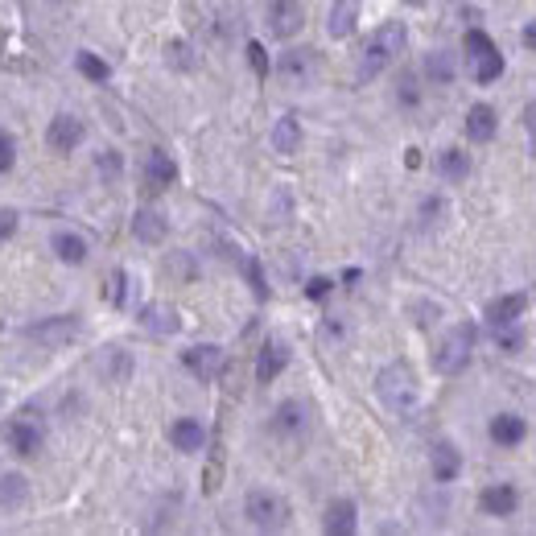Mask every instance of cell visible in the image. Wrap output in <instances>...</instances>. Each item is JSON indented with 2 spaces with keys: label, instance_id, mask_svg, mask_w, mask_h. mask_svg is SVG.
Here are the masks:
<instances>
[{
  "label": "cell",
  "instance_id": "cell-1",
  "mask_svg": "<svg viewBox=\"0 0 536 536\" xmlns=\"http://www.w3.org/2000/svg\"><path fill=\"white\" fill-rule=\"evenodd\" d=\"M408 46V29L400 21H388L376 29V37H371L368 46H363V54H359V83H371L376 74L388 66V62L396 58V54H405Z\"/></svg>",
  "mask_w": 536,
  "mask_h": 536
},
{
  "label": "cell",
  "instance_id": "cell-2",
  "mask_svg": "<svg viewBox=\"0 0 536 536\" xmlns=\"http://www.w3.org/2000/svg\"><path fill=\"white\" fill-rule=\"evenodd\" d=\"M376 392L392 413H408L417 405V376L408 363H388V368L376 376Z\"/></svg>",
  "mask_w": 536,
  "mask_h": 536
},
{
  "label": "cell",
  "instance_id": "cell-3",
  "mask_svg": "<svg viewBox=\"0 0 536 536\" xmlns=\"http://www.w3.org/2000/svg\"><path fill=\"white\" fill-rule=\"evenodd\" d=\"M470 351H475V326H470V322H458V326L441 338L438 355H433V368H438L441 376H458V371L470 363Z\"/></svg>",
  "mask_w": 536,
  "mask_h": 536
},
{
  "label": "cell",
  "instance_id": "cell-4",
  "mask_svg": "<svg viewBox=\"0 0 536 536\" xmlns=\"http://www.w3.org/2000/svg\"><path fill=\"white\" fill-rule=\"evenodd\" d=\"M244 512H248V520L260 528V532H281V528L289 524V503L281 500V495H273V491H248Z\"/></svg>",
  "mask_w": 536,
  "mask_h": 536
},
{
  "label": "cell",
  "instance_id": "cell-5",
  "mask_svg": "<svg viewBox=\"0 0 536 536\" xmlns=\"http://www.w3.org/2000/svg\"><path fill=\"white\" fill-rule=\"evenodd\" d=\"M314 74H318V50H310V46L285 50V54L276 58V79L285 87H310Z\"/></svg>",
  "mask_w": 536,
  "mask_h": 536
},
{
  "label": "cell",
  "instance_id": "cell-6",
  "mask_svg": "<svg viewBox=\"0 0 536 536\" xmlns=\"http://www.w3.org/2000/svg\"><path fill=\"white\" fill-rule=\"evenodd\" d=\"M29 338L42 346H66L79 338V318H74V314H58V318L34 322V326H29Z\"/></svg>",
  "mask_w": 536,
  "mask_h": 536
},
{
  "label": "cell",
  "instance_id": "cell-7",
  "mask_svg": "<svg viewBox=\"0 0 536 536\" xmlns=\"http://www.w3.org/2000/svg\"><path fill=\"white\" fill-rule=\"evenodd\" d=\"M141 182H144V190H169V186L178 182V161H174L169 153H161V149L144 153Z\"/></svg>",
  "mask_w": 536,
  "mask_h": 536
},
{
  "label": "cell",
  "instance_id": "cell-8",
  "mask_svg": "<svg viewBox=\"0 0 536 536\" xmlns=\"http://www.w3.org/2000/svg\"><path fill=\"white\" fill-rule=\"evenodd\" d=\"M79 141H83V120L79 116H54L46 128V144L54 149V153H71V149H79Z\"/></svg>",
  "mask_w": 536,
  "mask_h": 536
},
{
  "label": "cell",
  "instance_id": "cell-9",
  "mask_svg": "<svg viewBox=\"0 0 536 536\" xmlns=\"http://www.w3.org/2000/svg\"><path fill=\"white\" fill-rule=\"evenodd\" d=\"M182 363H186L203 384L223 376V351H219V346H190V351H182Z\"/></svg>",
  "mask_w": 536,
  "mask_h": 536
},
{
  "label": "cell",
  "instance_id": "cell-10",
  "mask_svg": "<svg viewBox=\"0 0 536 536\" xmlns=\"http://www.w3.org/2000/svg\"><path fill=\"white\" fill-rule=\"evenodd\" d=\"M301 25H306V12H301L298 0H273L268 4V29L276 37H293Z\"/></svg>",
  "mask_w": 536,
  "mask_h": 536
},
{
  "label": "cell",
  "instance_id": "cell-11",
  "mask_svg": "<svg viewBox=\"0 0 536 536\" xmlns=\"http://www.w3.org/2000/svg\"><path fill=\"white\" fill-rule=\"evenodd\" d=\"M285 368H289V346L281 343V338H268V343L260 346V355H256V380L273 384Z\"/></svg>",
  "mask_w": 536,
  "mask_h": 536
},
{
  "label": "cell",
  "instance_id": "cell-12",
  "mask_svg": "<svg viewBox=\"0 0 536 536\" xmlns=\"http://www.w3.org/2000/svg\"><path fill=\"white\" fill-rule=\"evenodd\" d=\"M495 128H500V116H495V107L475 104L470 112H466V136H470L475 144H487L491 136H495Z\"/></svg>",
  "mask_w": 536,
  "mask_h": 536
},
{
  "label": "cell",
  "instance_id": "cell-13",
  "mask_svg": "<svg viewBox=\"0 0 536 536\" xmlns=\"http://www.w3.org/2000/svg\"><path fill=\"white\" fill-rule=\"evenodd\" d=\"M359 524V512H355V503L351 500H334L330 508H326V520H322V528L330 536H351Z\"/></svg>",
  "mask_w": 536,
  "mask_h": 536
},
{
  "label": "cell",
  "instance_id": "cell-14",
  "mask_svg": "<svg viewBox=\"0 0 536 536\" xmlns=\"http://www.w3.org/2000/svg\"><path fill=\"white\" fill-rule=\"evenodd\" d=\"M483 512L487 516H512L516 508H520V495H516V487L512 483H495V487H487L483 491Z\"/></svg>",
  "mask_w": 536,
  "mask_h": 536
},
{
  "label": "cell",
  "instance_id": "cell-15",
  "mask_svg": "<svg viewBox=\"0 0 536 536\" xmlns=\"http://www.w3.org/2000/svg\"><path fill=\"white\" fill-rule=\"evenodd\" d=\"M524 306H528L524 293H508V298L487 301V326H512V322H520Z\"/></svg>",
  "mask_w": 536,
  "mask_h": 536
},
{
  "label": "cell",
  "instance_id": "cell-16",
  "mask_svg": "<svg viewBox=\"0 0 536 536\" xmlns=\"http://www.w3.org/2000/svg\"><path fill=\"white\" fill-rule=\"evenodd\" d=\"M132 236L141 239V244H161V239L169 236V223L161 211H136V219H132Z\"/></svg>",
  "mask_w": 536,
  "mask_h": 536
},
{
  "label": "cell",
  "instance_id": "cell-17",
  "mask_svg": "<svg viewBox=\"0 0 536 536\" xmlns=\"http://www.w3.org/2000/svg\"><path fill=\"white\" fill-rule=\"evenodd\" d=\"M169 441H174V450H182V454H194V450H203L206 429L198 425V421H194V417H182V421H174V429H169Z\"/></svg>",
  "mask_w": 536,
  "mask_h": 536
},
{
  "label": "cell",
  "instance_id": "cell-18",
  "mask_svg": "<svg viewBox=\"0 0 536 536\" xmlns=\"http://www.w3.org/2000/svg\"><path fill=\"white\" fill-rule=\"evenodd\" d=\"M310 425V408L301 400H285V405L273 413V433H301Z\"/></svg>",
  "mask_w": 536,
  "mask_h": 536
},
{
  "label": "cell",
  "instance_id": "cell-19",
  "mask_svg": "<svg viewBox=\"0 0 536 536\" xmlns=\"http://www.w3.org/2000/svg\"><path fill=\"white\" fill-rule=\"evenodd\" d=\"M470 74H475V83H495L503 74V54H500V46H487L483 54H470Z\"/></svg>",
  "mask_w": 536,
  "mask_h": 536
},
{
  "label": "cell",
  "instance_id": "cell-20",
  "mask_svg": "<svg viewBox=\"0 0 536 536\" xmlns=\"http://www.w3.org/2000/svg\"><path fill=\"white\" fill-rule=\"evenodd\" d=\"M9 446H12V454L34 458V454L42 450V429L29 425V421H12V425H9Z\"/></svg>",
  "mask_w": 536,
  "mask_h": 536
},
{
  "label": "cell",
  "instance_id": "cell-21",
  "mask_svg": "<svg viewBox=\"0 0 536 536\" xmlns=\"http://www.w3.org/2000/svg\"><path fill=\"white\" fill-rule=\"evenodd\" d=\"M359 25V0H334L330 9V21H326V29H330V37H351Z\"/></svg>",
  "mask_w": 536,
  "mask_h": 536
},
{
  "label": "cell",
  "instance_id": "cell-22",
  "mask_svg": "<svg viewBox=\"0 0 536 536\" xmlns=\"http://www.w3.org/2000/svg\"><path fill=\"white\" fill-rule=\"evenodd\" d=\"M528 433V425L516 413H500V417H491V441L495 446H520Z\"/></svg>",
  "mask_w": 536,
  "mask_h": 536
},
{
  "label": "cell",
  "instance_id": "cell-23",
  "mask_svg": "<svg viewBox=\"0 0 536 536\" xmlns=\"http://www.w3.org/2000/svg\"><path fill=\"white\" fill-rule=\"evenodd\" d=\"M273 149H276V153H285V157H293L301 149V124H298V116H281V120H276Z\"/></svg>",
  "mask_w": 536,
  "mask_h": 536
},
{
  "label": "cell",
  "instance_id": "cell-24",
  "mask_svg": "<svg viewBox=\"0 0 536 536\" xmlns=\"http://www.w3.org/2000/svg\"><path fill=\"white\" fill-rule=\"evenodd\" d=\"M141 326L149 334H178V314L169 310V306H144L141 310Z\"/></svg>",
  "mask_w": 536,
  "mask_h": 536
},
{
  "label": "cell",
  "instance_id": "cell-25",
  "mask_svg": "<svg viewBox=\"0 0 536 536\" xmlns=\"http://www.w3.org/2000/svg\"><path fill=\"white\" fill-rule=\"evenodd\" d=\"M458 470H462L458 450H454V446H433V478H438V483H454Z\"/></svg>",
  "mask_w": 536,
  "mask_h": 536
},
{
  "label": "cell",
  "instance_id": "cell-26",
  "mask_svg": "<svg viewBox=\"0 0 536 536\" xmlns=\"http://www.w3.org/2000/svg\"><path fill=\"white\" fill-rule=\"evenodd\" d=\"M438 174L446 182H462L466 174H470V157H466L462 149H441L438 153Z\"/></svg>",
  "mask_w": 536,
  "mask_h": 536
},
{
  "label": "cell",
  "instance_id": "cell-27",
  "mask_svg": "<svg viewBox=\"0 0 536 536\" xmlns=\"http://www.w3.org/2000/svg\"><path fill=\"white\" fill-rule=\"evenodd\" d=\"M54 252H58L62 264H83L87 260V239L74 236V231H58V236H54Z\"/></svg>",
  "mask_w": 536,
  "mask_h": 536
},
{
  "label": "cell",
  "instance_id": "cell-28",
  "mask_svg": "<svg viewBox=\"0 0 536 536\" xmlns=\"http://www.w3.org/2000/svg\"><path fill=\"white\" fill-rule=\"evenodd\" d=\"M29 487H25L21 475H4L0 478V512H12V508H21Z\"/></svg>",
  "mask_w": 536,
  "mask_h": 536
},
{
  "label": "cell",
  "instance_id": "cell-29",
  "mask_svg": "<svg viewBox=\"0 0 536 536\" xmlns=\"http://www.w3.org/2000/svg\"><path fill=\"white\" fill-rule=\"evenodd\" d=\"M425 79H433V83H450L454 79V54L433 50V54L425 58Z\"/></svg>",
  "mask_w": 536,
  "mask_h": 536
},
{
  "label": "cell",
  "instance_id": "cell-30",
  "mask_svg": "<svg viewBox=\"0 0 536 536\" xmlns=\"http://www.w3.org/2000/svg\"><path fill=\"white\" fill-rule=\"evenodd\" d=\"M74 66L91 79V83H107V74H112V66H107L99 54H91V50H79V58H74Z\"/></svg>",
  "mask_w": 536,
  "mask_h": 536
},
{
  "label": "cell",
  "instance_id": "cell-31",
  "mask_svg": "<svg viewBox=\"0 0 536 536\" xmlns=\"http://www.w3.org/2000/svg\"><path fill=\"white\" fill-rule=\"evenodd\" d=\"M166 54H169V66H178V71H190L194 66V50L186 42H169Z\"/></svg>",
  "mask_w": 536,
  "mask_h": 536
},
{
  "label": "cell",
  "instance_id": "cell-32",
  "mask_svg": "<svg viewBox=\"0 0 536 536\" xmlns=\"http://www.w3.org/2000/svg\"><path fill=\"white\" fill-rule=\"evenodd\" d=\"M104 298L112 301V306H124V298H128V276L124 273H112V281H107Z\"/></svg>",
  "mask_w": 536,
  "mask_h": 536
},
{
  "label": "cell",
  "instance_id": "cell-33",
  "mask_svg": "<svg viewBox=\"0 0 536 536\" xmlns=\"http://www.w3.org/2000/svg\"><path fill=\"white\" fill-rule=\"evenodd\" d=\"M487 46H495V42H491V37L483 34V29H466V37H462L466 58H470V54H483V50H487Z\"/></svg>",
  "mask_w": 536,
  "mask_h": 536
},
{
  "label": "cell",
  "instance_id": "cell-34",
  "mask_svg": "<svg viewBox=\"0 0 536 536\" xmlns=\"http://www.w3.org/2000/svg\"><path fill=\"white\" fill-rule=\"evenodd\" d=\"M491 330H495V343H500L503 351H520V346H524V334L520 330H508V326H491Z\"/></svg>",
  "mask_w": 536,
  "mask_h": 536
},
{
  "label": "cell",
  "instance_id": "cell-35",
  "mask_svg": "<svg viewBox=\"0 0 536 536\" xmlns=\"http://www.w3.org/2000/svg\"><path fill=\"white\" fill-rule=\"evenodd\" d=\"M12 161H17V141H12L9 132H0V174H9Z\"/></svg>",
  "mask_w": 536,
  "mask_h": 536
},
{
  "label": "cell",
  "instance_id": "cell-36",
  "mask_svg": "<svg viewBox=\"0 0 536 536\" xmlns=\"http://www.w3.org/2000/svg\"><path fill=\"white\" fill-rule=\"evenodd\" d=\"M248 66H252L256 74H260V79L268 74V54H264L260 42H248Z\"/></svg>",
  "mask_w": 536,
  "mask_h": 536
},
{
  "label": "cell",
  "instance_id": "cell-37",
  "mask_svg": "<svg viewBox=\"0 0 536 536\" xmlns=\"http://www.w3.org/2000/svg\"><path fill=\"white\" fill-rule=\"evenodd\" d=\"M244 268H248V281H252V293H256V298H268V285H264V268H260V264H256V260H248V264H244Z\"/></svg>",
  "mask_w": 536,
  "mask_h": 536
},
{
  "label": "cell",
  "instance_id": "cell-38",
  "mask_svg": "<svg viewBox=\"0 0 536 536\" xmlns=\"http://www.w3.org/2000/svg\"><path fill=\"white\" fill-rule=\"evenodd\" d=\"M120 169H124V166H120V153H112V149H107V153H99V174H104L107 182H116Z\"/></svg>",
  "mask_w": 536,
  "mask_h": 536
},
{
  "label": "cell",
  "instance_id": "cell-39",
  "mask_svg": "<svg viewBox=\"0 0 536 536\" xmlns=\"http://www.w3.org/2000/svg\"><path fill=\"white\" fill-rule=\"evenodd\" d=\"M438 214H446V203H441V198H429V203L421 206V227H433Z\"/></svg>",
  "mask_w": 536,
  "mask_h": 536
},
{
  "label": "cell",
  "instance_id": "cell-40",
  "mask_svg": "<svg viewBox=\"0 0 536 536\" xmlns=\"http://www.w3.org/2000/svg\"><path fill=\"white\" fill-rule=\"evenodd\" d=\"M330 281H326V276H314L310 285H306V298H314V301H322V298H330Z\"/></svg>",
  "mask_w": 536,
  "mask_h": 536
},
{
  "label": "cell",
  "instance_id": "cell-41",
  "mask_svg": "<svg viewBox=\"0 0 536 536\" xmlns=\"http://www.w3.org/2000/svg\"><path fill=\"white\" fill-rule=\"evenodd\" d=\"M400 104H417V79H413V74H405V79H400Z\"/></svg>",
  "mask_w": 536,
  "mask_h": 536
},
{
  "label": "cell",
  "instance_id": "cell-42",
  "mask_svg": "<svg viewBox=\"0 0 536 536\" xmlns=\"http://www.w3.org/2000/svg\"><path fill=\"white\" fill-rule=\"evenodd\" d=\"M524 128H528V136H532V153H536V104L524 107Z\"/></svg>",
  "mask_w": 536,
  "mask_h": 536
},
{
  "label": "cell",
  "instance_id": "cell-43",
  "mask_svg": "<svg viewBox=\"0 0 536 536\" xmlns=\"http://www.w3.org/2000/svg\"><path fill=\"white\" fill-rule=\"evenodd\" d=\"M17 231V214H0V239Z\"/></svg>",
  "mask_w": 536,
  "mask_h": 536
},
{
  "label": "cell",
  "instance_id": "cell-44",
  "mask_svg": "<svg viewBox=\"0 0 536 536\" xmlns=\"http://www.w3.org/2000/svg\"><path fill=\"white\" fill-rule=\"evenodd\" d=\"M524 46H528V50H536V21H528V25H524Z\"/></svg>",
  "mask_w": 536,
  "mask_h": 536
},
{
  "label": "cell",
  "instance_id": "cell-45",
  "mask_svg": "<svg viewBox=\"0 0 536 536\" xmlns=\"http://www.w3.org/2000/svg\"><path fill=\"white\" fill-rule=\"evenodd\" d=\"M405 166H408V169L421 166V149H408V153H405Z\"/></svg>",
  "mask_w": 536,
  "mask_h": 536
},
{
  "label": "cell",
  "instance_id": "cell-46",
  "mask_svg": "<svg viewBox=\"0 0 536 536\" xmlns=\"http://www.w3.org/2000/svg\"><path fill=\"white\" fill-rule=\"evenodd\" d=\"M405 4H425V0H405Z\"/></svg>",
  "mask_w": 536,
  "mask_h": 536
}]
</instances>
